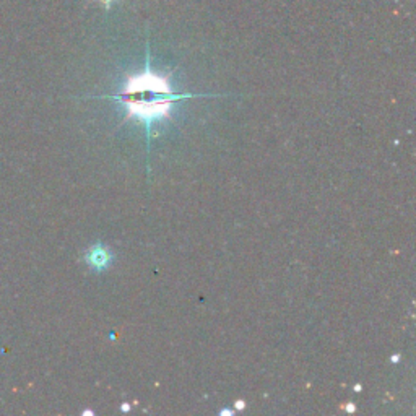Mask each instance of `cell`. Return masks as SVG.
<instances>
[{
  "label": "cell",
  "instance_id": "cell-8",
  "mask_svg": "<svg viewBox=\"0 0 416 416\" xmlns=\"http://www.w3.org/2000/svg\"><path fill=\"white\" fill-rule=\"evenodd\" d=\"M220 415L230 416V415H233V411H231V410H221V411H220Z\"/></svg>",
  "mask_w": 416,
  "mask_h": 416
},
{
  "label": "cell",
  "instance_id": "cell-9",
  "mask_svg": "<svg viewBox=\"0 0 416 416\" xmlns=\"http://www.w3.org/2000/svg\"><path fill=\"white\" fill-rule=\"evenodd\" d=\"M361 391H363V385L361 384L354 385V392H361Z\"/></svg>",
  "mask_w": 416,
  "mask_h": 416
},
{
  "label": "cell",
  "instance_id": "cell-5",
  "mask_svg": "<svg viewBox=\"0 0 416 416\" xmlns=\"http://www.w3.org/2000/svg\"><path fill=\"white\" fill-rule=\"evenodd\" d=\"M130 408H132V406H130V404H122V406H121V410L124 411V413H127V411H130Z\"/></svg>",
  "mask_w": 416,
  "mask_h": 416
},
{
  "label": "cell",
  "instance_id": "cell-1",
  "mask_svg": "<svg viewBox=\"0 0 416 416\" xmlns=\"http://www.w3.org/2000/svg\"><path fill=\"white\" fill-rule=\"evenodd\" d=\"M194 96L197 95H176L171 90L168 78L155 75L150 67V49H147L145 72L130 77L125 83L124 91L111 98L124 103L129 111L127 116H135V119L145 124L147 140H150L153 122L163 119L173 103L184 98H194Z\"/></svg>",
  "mask_w": 416,
  "mask_h": 416
},
{
  "label": "cell",
  "instance_id": "cell-6",
  "mask_svg": "<svg viewBox=\"0 0 416 416\" xmlns=\"http://www.w3.org/2000/svg\"><path fill=\"white\" fill-rule=\"evenodd\" d=\"M347 411H348V413H354V411H356V406H354L353 404H348L347 405Z\"/></svg>",
  "mask_w": 416,
  "mask_h": 416
},
{
  "label": "cell",
  "instance_id": "cell-2",
  "mask_svg": "<svg viewBox=\"0 0 416 416\" xmlns=\"http://www.w3.org/2000/svg\"><path fill=\"white\" fill-rule=\"evenodd\" d=\"M112 252L106 246H103V244H96V246L90 247L85 254V262L88 264L90 269L96 271L106 270L112 264Z\"/></svg>",
  "mask_w": 416,
  "mask_h": 416
},
{
  "label": "cell",
  "instance_id": "cell-7",
  "mask_svg": "<svg viewBox=\"0 0 416 416\" xmlns=\"http://www.w3.org/2000/svg\"><path fill=\"white\" fill-rule=\"evenodd\" d=\"M391 361H392V363H398V361H400V354H393V356L391 358Z\"/></svg>",
  "mask_w": 416,
  "mask_h": 416
},
{
  "label": "cell",
  "instance_id": "cell-4",
  "mask_svg": "<svg viewBox=\"0 0 416 416\" xmlns=\"http://www.w3.org/2000/svg\"><path fill=\"white\" fill-rule=\"evenodd\" d=\"M101 2L104 3V7H106V10H109V8H111V5H112L114 0H101Z\"/></svg>",
  "mask_w": 416,
  "mask_h": 416
},
{
  "label": "cell",
  "instance_id": "cell-3",
  "mask_svg": "<svg viewBox=\"0 0 416 416\" xmlns=\"http://www.w3.org/2000/svg\"><path fill=\"white\" fill-rule=\"evenodd\" d=\"M234 408L236 410H244V408H246V402H244V400H236L234 402Z\"/></svg>",
  "mask_w": 416,
  "mask_h": 416
}]
</instances>
